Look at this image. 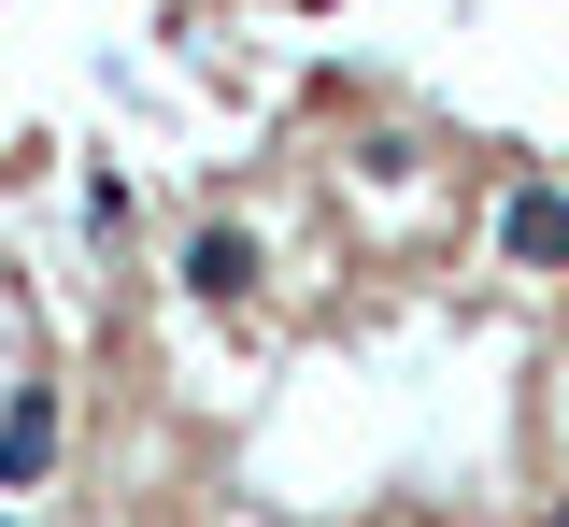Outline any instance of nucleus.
I'll use <instances>...</instances> for the list:
<instances>
[{
	"label": "nucleus",
	"mask_w": 569,
	"mask_h": 527,
	"mask_svg": "<svg viewBox=\"0 0 569 527\" xmlns=\"http://www.w3.org/2000/svg\"><path fill=\"white\" fill-rule=\"evenodd\" d=\"M498 257L512 271H569V186H512L498 200Z\"/></svg>",
	"instance_id": "nucleus-1"
},
{
	"label": "nucleus",
	"mask_w": 569,
	"mask_h": 527,
	"mask_svg": "<svg viewBox=\"0 0 569 527\" xmlns=\"http://www.w3.org/2000/svg\"><path fill=\"white\" fill-rule=\"evenodd\" d=\"M58 470V385H14V414H0V499H29Z\"/></svg>",
	"instance_id": "nucleus-2"
},
{
	"label": "nucleus",
	"mask_w": 569,
	"mask_h": 527,
	"mask_svg": "<svg viewBox=\"0 0 569 527\" xmlns=\"http://www.w3.org/2000/svg\"><path fill=\"white\" fill-rule=\"evenodd\" d=\"M186 286H200V300H257V242H242V228H200V242H186Z\"/></svg>",
	"instance_id": "nucleus-3"
},
{
	"label": "nucleus",
	"mask_w": 569,
	"mask_h": 527,
	"mask_svg": "<svg viewBox=\"0 0 569 527\" xmlns=\"http://www.w3.org/2000/svg\"><path fill=\"white\" fill-rule=\"evenodd\" d=\"M556 527H569V514H556Z\"/></svg>",
	"instance_id": "nucleus-4"
}]
</instances>
